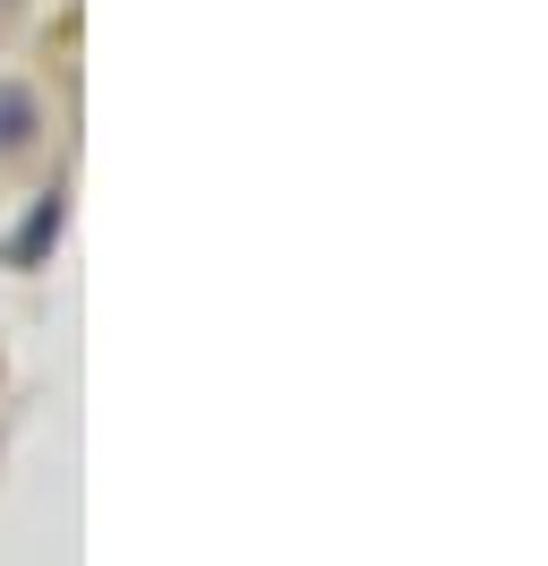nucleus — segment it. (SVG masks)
<instances>
[{
  "label": "nucleus",
  "mask_w": 548,
  "mask_h": 566,
  "mask_svg": "<svg viewBox=\"0 0 548 566\" xmlns=\"http://www.w3.org/2000/svg\"><path fill=\"white\" fill-rule=\"evenodd\" d=\"M27 120H34L27 95H0V146H18V138H27Z\"/></svg>",
  "instance_id": "f257e3e1"
}]
</instances>
